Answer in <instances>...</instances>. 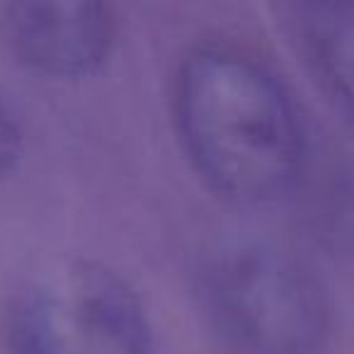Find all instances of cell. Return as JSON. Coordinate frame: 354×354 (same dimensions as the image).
<instances>
[{"mask_svg": "<svg viewBox=\"0 0 354 354\" xmlns=\"http://www.w3.org/2000/svg\"><path fill=\"white\" fill-rule=\"evenodd\" d=\"M0 39L30 73L80 83L112 59L117 15L102 0H10L0 8Z\"/></svg>", "mask_w": 354, "mask_h": 354, "instance_id": "4", "label": "cell"}, {"mask_svg": "<svg viewBox=\"0 0 354 354\" xmlns=\"http://www.w3.org/2000/svg\"><path fill=\"white\" fill-rule=\"evenodd\" d=\"M25 158V131L8 102L0 97V185L10 180Z\"/></svg>", "mask_w": 354, "mask_h": 354, "instance_id": "6", "label": "cell"}, {"mask_svg": "<svg viewBox=\"0 0 354 354\" xmlns=\"http://www.w3.org/2000/svg\"><path fill=\"white\" fill-rule=\"evenodd\" d=\"M202 294L221 333L248 354H320L333 333L320 277L274 243L218 248L202 272Z\"/></svg>", "mask_w": 354, "mask_h": 354, "instance_id": "2", "label": "cell"}, {"mask_svg": "<svg viewBox=\"0 0 354 354\" xmlns=\"http://www.w3.org/2000/svg\"><path fill=\"white\" fill-rule=\"evenodd\" d=\"M289 25L320 88L354 117V3L308 0L294 8Z\"/></svg>", "mask_w": 354, "mask_h": 354, "instance_id": "5", "label": "cell"}, {"mask_svg": "<svg viewBox=\"0 0 354 354\" xmlns=\"http://www.w3.org/2000/svg\"><path fill=\"white\" fill-rule=\"evenodd\" d=\"M170 117L189 167L218 199L262 207L306 167V129L281 78L248 49L204 39L177 61Z\"/></svg>", "mask_w": 354, "mask_h": 354, "instance_id": "1", "label": "cell"}, {"mask_svg": "<svg viewBox=\"0 0 354 354\" xmlns=\"http://www.w3.org/2000/svg\"><path fill=\"white\" fill-rule=\"evenodd\" d=\"M8 354H153V325L136 286L107 262L73 257L39 270L10 296Z\"/></svg>", "mask_w": 354, "mask_h": 354, "instance_id": "3", "label": "cell"}]
</instances>
